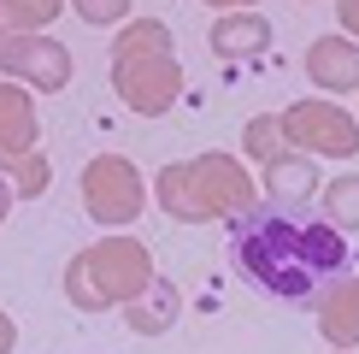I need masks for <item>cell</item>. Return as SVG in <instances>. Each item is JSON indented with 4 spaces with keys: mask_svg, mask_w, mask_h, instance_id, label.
I'll return each instance as SVG.
<instances>
[{
    "mask_svg": "<svg viewBox=\"0 0 359 354\" xmlns=\"http://www.w3.org/2000/svg\"><path fill=\"white\" fill-rule=\"evenodd\" d=\"M341 354H359V348H341Z\"/></svg>",
    "mask_w": 359,
    "mask_h": 354,
    "instance_id": "cell-23",
    "label": "cell"
},
{
    "mask_svg": "<svg viewBox=\"0 0 359 354\" xmlns=\"http://www.w3.org/2000/svg\"><path fill=\"white\" fill-rule=\"evenodd\" d=\"M318 206H324V225H336L341 236L359 230V171L330 177V183L318 189Z\"/></svg>",
    "mask_w": 359,
    "mask_h": 354,
    "instance_id": "cell-15",
    "label": "cell"
},
{
    "mask_svg": "<svg viewBox=\"0 0 359 354\" xmlns=\"http://www.w3.org/2000/svg\"><path fill=\"white\" fill-rule=\"evenodd\" d=\"M306 71L318 88H330V95H353L359 88V41L353 36H318L306 48Z\"/></svg>",
    "mask_w": 359,
    "mask_h": 354,
    "instance_id": "cell-9",
    "label": "cell"
},
{
    "mask_svg": "<svg viewBox=\"0 0 359 354\" xmlns=\"http://www.w3.org/2000/svg\"><path fill=\"white\" fill-rule=\"evenodd\" d=\"M12 201H18V195H12V183H6V171H0V225H6V213H12Z\"/></svg>",
    "mask_w": 359,
    "mask_h": 354,
    "instance_id": "cell-21",
    "label": "cell"
},
{
    "mask_svg": "<svg viewBox=\"0 0 359 354\" xmlns=\"http://www.w3.org/2000/svg\"><path fill=\"white\" fill-rule=\"evenodd\" d=\"M242 148H248V159L253 166H265V159H277L283 148V118H248V130H242Z\"/></svg>",
    "mask_w": 359,
    "mask_h": 354,
    "instance_id": "cell-17",
    "label": "cell"
},
{
    "mask_svg": "<svg viewBox=\"0 0 359 354\" xmlns=\"http://www.w3.org/2000/svg\"><path fill=\"white\" fill-rule=\"evenodd\" d=\"M65 12V0H0V48L18 36H41V24H53Z\"/></svg>",
    "mask_w": 359,
    "mask_h": 354,
    "instance_id": "cell-14",
    "label": "cell"
},
{
    "mask_svg": "<svg viewBox=\"0 0 359 354\" xmlns=\"http://www.w3.org/2000/svg\"><path fill=\"white\" fill-rule=\"evenodd\" d=\"M0 71H6V83H24L29 95H59L71 83V53L53 36H18L0 48Z\"/></svg>",
    "mask_w": 359,
    "mask_h": 354,
    "instance_id": "cell-7",
    "label": "cell"
},
{
    "mask_svg": "<svg viewBox=\"0 0 359 354\" xmlns=\"http://www.w3.org/2000/svg\"><path fill=\"white\" fill-rule=\"evenodd\" d=\"M230 260L253 289L277 295V301H318L348 272V236L324 218L253 206L230 225Z\"/></svg>",
    "mask_w": 359,
    "mask_h": 354,
    "instance_id": "cell-1",
    "label": "cell"
},
{
    "mask_svg": "<svg viewBox=\"0 0 359 354\" xmlns=\"http://www.w3.org/2000/svg\"><path fill=\"white\" fill-rule=\"evenodd\" d=\"M159 206H165V218L177 225H212V218H242L259 206V183H253V171L242 166L236 154H194L183 166H165L154 183Z\"/></svg>",
    "mask_w": 359,
    "mask_h": 354,
    "instance_id": "cell-2",
    "label": "cell"
},
{
    "mask_svg": "<svg viewBox=\"0 0 359 354\" xmlns=\"http://www.w3.org/2000/svg\"><path fill=\"white\" fill-rule=\"evenodd\" d=\"M206 48H212L218 59H259L265 48H271V24L259 18V12H230V18H218L212 29H206Z\"/></svg>",
    "mask_w": 359,
    "mask_h": 354,
    "instance_id": "cell-12",
    "label": "cell"
},
{
    "mask_svg": "<svg viewBox=\"0 0 359 354\" xmlns=\"http://www.w3.org/2000/svg\"><path fill=\"white\" fill-rule=\"evenodd\" d=\"M336 24H341V36L359 41V0H341V6H336Z\"/></svg>",
    "mask_w": 359,
    "mask_h": 354,
    "instance_id": "cell-19",
    "label": "cell"
},
{
    "mask_svg": "<svg viewBox=\"0 0 359 354\" xmlns=\"http://www.w3.org/2000/svg\"><path fill=\"white\" fill-rule=\"evenodd\" d=\"M265 195H271L277 206H306L312 195H318V166H312L306 154H294V148H283L277 159H265Z\"/></svg>",
    "mask_w": 359,
    "mask_h": 354,
    "instance_id": "cell-11",
    "label": "cell"
},
{
    "mask_svg": "<svg viewBox=\"0 0 359 354\" xmlns=\"http://www.w3.org/2000/svg\"><path fill=\"white\" fill-rule=\"evenodd\" d=\"M177 313H183L177 284H171V277H154V284L124 307V324H130L136 336H159V331H171V324H177Z\"/></svg>",
    "mask_w": 359,
    "mask_h": 354,
    "instance_id": "cell-13",
    "label": "cell"
},
{
    "mask_svg": "<svg viewBox=\"0 0 359 354\" xmlns=\"http://www.w3.org/2000/svg\"><path fill=\"white\" fill-rule=\"evenodd\" d=\"M283 142L306 159H353L359 154V118L336 100H294L283 112Z\"/></svg>",
    "mask_w": 359,
    "mask_h": 354,
    "instance_id": "cell-5",
    "label": "cell"
},
{
    "mask_svg": "<svg viewBox=\"0 0 359 354\" xmlns=\"http://www.w3.org/2000/svg\"><path fill=\"white\" fill-rule=\"evenodd\" d=\"M12 343H18V324H12L6 313H0V354H12Z\"/></svg>",
    "mask_w": 359,
    "mask_h": 354,
    "instance_id": "cell-20",
    "label": "cell"
},
{
    "mask_svg": "<svg viewBox=\"0 0 359 354\" xmlns=\"http://www.w3.org/2000/svg\"><path fill=\"white\" fill-rule=\"evenodd\" d=\"M142 201H147V189H142L136 159H124V154H95V159H88V171H83V206H88L95 225H107V230L136 225Z\"/></svg>",
    "mask_w": 359,
    "mask_h": 354,
    "instance_id": "cell-6",
    "label": "cell"
},
{
    "mask_svg": "<svg viewBox=\"0 0 359 354\" xmlns=\"http://www.w3.org/2000/svg\"><path fill=\"white\" fill-rule=\"evenodd\" d=\"M154 277L159 272H154L147 242H136V236H100V242H88V248L71 254L65 295L83 313H107V307H130Z\"/></svg>",
    "mask_w": 359,
    "mask_h": 354,
    "instance_id": "cell-4",
    "label": "cell"
},
{
    "mask_svg": "<svg viewBox=\"0 0 359 354\" xmlns=\"http://www.w3.org/2000/svg\"><path fill=\"white\" fill-rule=\"evenodd\" d=\"M0 171H6V183H12V195H41V189L53 183V166H48V154H12V159H0Z\"/></svg>",
    "mask_w": 359,
    "mask_h": 354,
    "instance_id": "cell-16",
    "label": "cell"
},
{
    "mask_svg": "<svg viewBox=\"0 0 359 354\" xmlns=\"http://www.w3.org/2000/svg\"><path fill=\"white\" fill-rule=\"evenodd\" d=\"M312 307H318V331L330 348H359V272H341Z\"/></svg>",
    "mask_w": 359,
    "mask_h": 354,
    "instance_id": "cell-8",
    "label": "cell"
},
{
    "mask_svg": "<svg viewBox=\"0 0 359 354\" xmlns=\"http://www.w3.org/2000/svg\"><path fill=\"white\" fill-rule=\"evenodd\" d=\"M41 142V112L29 100L24 83H0V159L12 154H36Z\"/></svg>",
    "mask_w": 359,
    "mask_h": 354,
    "instance_id": "cell-10",
    "label": "cell"
},
{
    "mask_svg": "<svg viewBox=\"0 0 359 354\" xmlns=\"http://www.w3.org/2000/svg\"><path fill=\"white\" fill-rule=\"evenodd\" d=\"M112 88L142 118L171 112V100L183 95V59L171 48L165 18H130L112 36Z\"/></svg>",
    "mask_w": 359,
    "mask_h": 354,
    "instance_id": "cell-3",
    "label": "cell"
},
{
    "mask_svg": "<svg viewBox=\"0 0 359 354\" xmlns=\"http://www.w3.org/2000/svg\"><path fill=\"white\" fill-rule=\"evenodd\" d=\"M71 6H77L83 24H124L130 0H71Z\"/></svg>",
    "mask_w": 359,
    "mask_h": 354,
    "instance_id": "cell-18",
    "label": "cell"
},
{
    "mask_svg": "<svg viewBox=\"0 0 359 354\" xmlns=\"http://www.w3.org/2000/svg\"><path fill=\"white\" fill-rule=\"evenodd\" d=\"M206 6H218V12H224V6H242V12H248L253 0H206Z\"/></svg>",
    "mask_w": 359,
    "mask_h": 354,
    "instance_id": "cell-22",
    "label": "cell"
}]
</instances>
